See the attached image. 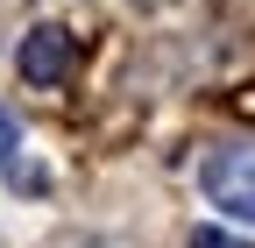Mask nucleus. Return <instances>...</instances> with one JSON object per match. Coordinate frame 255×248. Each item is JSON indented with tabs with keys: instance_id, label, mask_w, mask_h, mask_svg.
<instances>
[{
	"instance_id": "nucleus-6",
	"label": "nucleus",
	"mask_w": 255,
	"mask_h": 248,
	"mask_svg": "<svg viewBox=\"0 0 255 248\" xmlns=\"http://www.w3.org/2000/svg\"><path fill=\"white\" fill-rule=\"evenodd\" d=\"M100 248H128V241H100Z\"/></svg>"
},
{
	"instance_id": "nucleus-2",
	"label": "nucleus",
	"mask_w": 255,
	"mask_h": 248,
	"mask_svg": "<svg viewBox=\"0 0 255 248\" xmlns=\"http://www.w3.org/2000/svg\"><path fill=\"white\" fill-rule=\"evenodd\" d=\"M71 64H78V50H71L64 28H28V36H21V78L28 85H64Z\"/></svg>"
},
{
	"instance_id": "nucleus-3",
	"label": "nucleus",
	"mask_w": 255,
	"mask_h": 248,
	"mask_svg": "<svg viewBox=\"0 0 255 248\" xmlns=\"http://www.w3.org/2000/svg\"><path fill=\"white\" fill-rule=\"evenodd\" d=\"M14 163V156H7ZM14 192H50V170L43 163H14Z\"/></svg>"
},
{
	"instance_id": "nucleus-1",
	"label": "nucleus",
	"mask_w": 255,
	"mask_h": 248,
	"mask_svg": "<svg viewBox=\"0 0 255 248\" xmlns=\"http://www.w3.org/2000/svg\"><path fill=\"white\" fill-rule=\"evenodd\" d=\"M199 184L220 213L255 227V142H213L206 163H199Z\"/></svg>"
},
{
	"instance_id": "nucleus-5",
	"label": "nucleus",
	"mask_w": 255,
	"mask_h": 248,
	"mask_svg": "<svg viewBox=\"0 0 255 248\" xmlns=\"http://www.w3.org/2000/svg\"><path fill=\"white\" fill-rule=\"evenodd\" d=\"M14 149H21V121H14L7 107H0V163H7V156H14Z\"/></svg>"
},
{
	"instance_id": "nucleus-4",
	"label": "nucleus",
	"mask_w": 255,
	"mask_h": 248,
	"mask_svg": "<svg viewBox=\"0 0 255 248\" xmlns=\"http://www.w3.org/2000/svg\"><path fill=\"white\" fill-rule=\"evenodd\" d=\"M191 248H248V241L227 234V227H191Z\"/></svg>"
}]
</instances>
